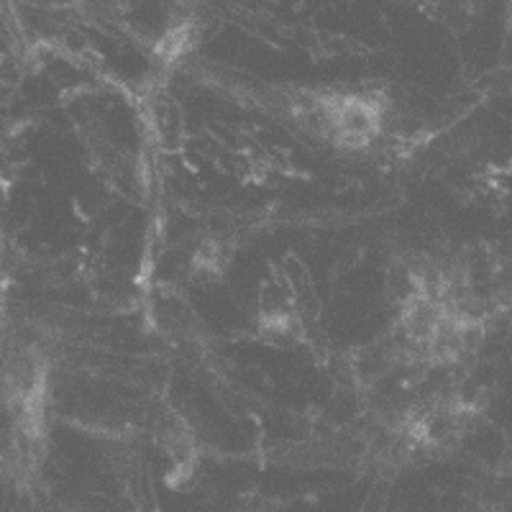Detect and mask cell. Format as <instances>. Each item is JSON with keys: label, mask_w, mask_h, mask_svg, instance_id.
Instances as JSON below:
<instances>
[{"label": "cell", "mask_w": 512, "mask_h": 512, "mask_svg": "<svg viewBox=\"0 0 512 512\" xmlns=\"http://www.w3.org/2000/svg\"><path fill=\"white\" fill-rule=\"evenodd\" d=\"M295 126L341 152H369L387 134V95L367 90H297L285 100Z\"/></svg>", "instance_id": "obj_1"}, {"label": "cell", "mask_w": 512, "mask_h": 512, "mask_svg": "<svg viewBox=\"0 0 512 512\" xmlns=\"http://www.w3.org/2000/svg\"><path fill=\"white\" fill-rule=\"evenodd\" d=\"M507 29H510V36H512V0H510V6H507Z\"/></svg>", "instance_id": "obj_2"}]
</instances>
